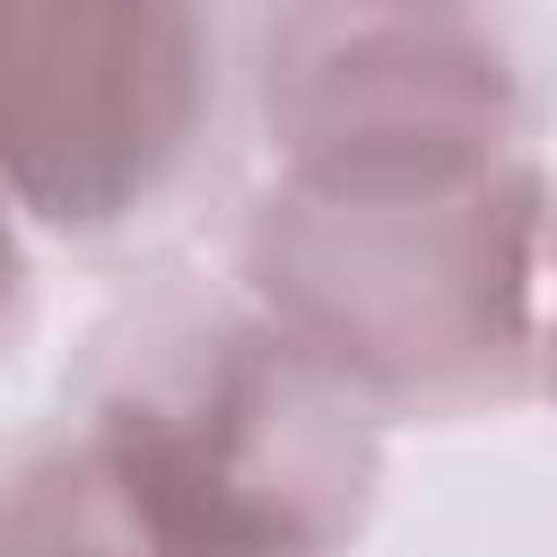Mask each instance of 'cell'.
<instances>
[{
	"instance_id": "7a4b0ae2",
	"label": "cell",
	"mask_w": 557,
	"mask_h": 557,
	"mask_svg": "<svg viewBox=\"0 0 557 557\" xmlns=\"http://www.w3.org/2000/svg\"><path fill=\"white\" fill-rule=\"evenodd\" d=\"M540 157L400 183H261L235 226V287L383 418H479L540 374L548 296Z\"/></svg>"
},
{
	"instance_id": "6da1fadb",
	"label": "cell",
	"mask_w": 557,
	"mask_h": 557,
	"mask_svg": "<svg viewBox=\"0 0 557 557\" xmlns=\"http://www.w3.org/2000/svg\"><path fill=\"white\" fill-rule=\"evenodd\" d=\"M383 426L235 278L122 296L61 392V435L200 557H348L383 496Z\"/></svg>"
},
{
	"instance_id": "8992f818",
	"label": "cell",
	"mask_w": 557,
	"mask_h": 557,
	"mask_svg": "<svg viewBox=\"0 0 557 557\" xmlns=\"http://www.w3.org/2000/svg\"><path fill=\"white\" fill-rule=\"evenodd\" d=\"M26 305H35V270H26V226H17V209H9V191H0V357H9V339L26 331Z\"/></svg>"
},
{
	"instance_id": "52a82bcc",
	"label": "cell",
	"mask_w": 557,
	"mask_h": 557,
	"mask_svg": "<svg viewBox=\"0 0 557 557\" xmlns=\"http://www.w3.org/2000/svg\"><path fill=\"white\" fill-rule=\"evenodd\" d=\"M531 383L557 392V209H548V296H540V374Z\"/></svg>"
},
{
	"instance_id": "3957f363",
	"label": "cell",
	"mask_w": 557,
	"mask_h": 557,
	"mask_svg": "<svg viewBox=\"0 0 557 557\" xmlns=\"http://www.w3.org/2000/svg\"><path fill=\"white\" fill-rule=\"evenodd\" d=\"M226 35L209 0H0V191L26 235L113 252L209 174Z\"/></svg>"
},
{
	"instance_id": "277c9868",
	"label": "cell",
	"mask_w": 557,
	"mask_h": 557,
	"mask_svg": "<svg viewBox=\"0 0 557 557\" xmlns=\"http://www.w3.org/2000/svg\"><path fill=\"white\" fill-rule=\"evenodd\" d=\"M252 104L278 183L470 174L531 148V78L487 0H270Z\"/></svg>"
},
{
	"instance_id": "5b68a950",
	"label": "cell",
	"mask_w": 557,
	"mask_h": 557,
	"mask_svg": "<svg viewBox=\"0 0 557 557\" xmlns=\"http://www.w3.org/2000/svg\"><path fill=\"white\" fill-rule=\"evenodd\" d=\"M0 557H200L131 513V496L61 435H26L0 461Z\"/></svg>"
}]
</instances>
